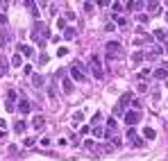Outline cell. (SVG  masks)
<instances>
[{"label": "cell", "instance_id": "ac0fdd59", "mask_svg": "<svg viewBox=\"0 0 168 161\" xmlns=\"http://www.w3.org/2000/svg\"><path fill=\"white\" fill-rule=\"evenodd\" d=\"M143 136H145L148 141H152V139H154L157 134H154V130H150V127H145V130H143Z\"/></svg>", "mask_w": 168, "mask_h": 161}, {"label": "cell", "instance_id": "603a6c76", "mask_svg": "<svg viewBox=\"0 0 168 161\" xmlns=\"http://www.w3.org/2000/svg\"><path fill=\"white\" fill-rule=\"evenodd\" d=\"M5 46H7V34L0 32V48H5Z\"/></svg>", "mask_w": 168, "mask_h": 161}, {"label": "cell", "instance_id": "1f68e13d", "mask_svg": "<svg viewBox=\"0 0 168 161\" xmlns=\"http://www.w3.org/2000/svg\"><path fill=\"white\" fill-rule=\"evenodd\" d=\"M84 9H87V11H93V2H84Z\"/></svg>", "mask_w": 168, "mask_h": 161}, {"label": "cell", "instance_id": "f546056e", "mask_svg": "<svg viewBox=\"0 0 168 161\" xmlns=\"http://www.w3.org/2000/svg\"><path fill=\"white\" fill-rule=\"evenodd\" d=\"M107 125H109V127H114V130H116V118H114V116H111V118L107 120Z\"/></svg>", "mask_w": 168, "mask_h": 161}, {"label": "cell", "instance_id": "9a60e30c", "mask_svg": "<svg viewBox=\"0 0 168 161\" xmlns=\"http://www.w3.org/2000/svg\"><path fill=\"white\" fill-rule=\"evenodd\" d=\"M143 59H145V55H143L141 50H136V52H134V55H132V61H134V64H141Z\"/></svg>", "mask_w": 168, "mask_h": 161}, {"label": "cell", "instance_id": "ffe728a7", "mask_svg": "<svg viewBox=\"0 0 168 161\" xmlns=\"http://www.w3.org/2000/svg\"><path fill=\"white\" fill-rule=\"evenodd\" d=\"M57 30H64V32H66V18H57Z\"/></svg>", "mask_w": 168, "mask_h": 161}, {"label": "cell", "instance_id": "5bb4252c", "mask_svg": "<svg viewBox=\"0 0 168 161\" xmlns=\"http://www.w3.org/2000/svg\"><path fill=\"white\" fill-rule=\"evenodd\" d=\"M32 84H34V88H43V77L41 75H32Z\"/></svg>", "mask_w": 168, "mask_h": 161}, {"label": "cell", "instance_id": "44dd1931", "mask_svg": "<svg viewBox=\"0 0 168 161\" xmlns=\"http://www.w3.org/2000/svg\"><path fill=\"white\" fill-rule=\"evenodd\" d=\"M93 134H96L98 139H100V136H105V130H102L100 125H96V127H93Z\"/></svg>", "mask_w": 168, "mask_h": 161}, {"label": "cell", "instance_id": "4fadbf2b", "mask_svg": "<svg viewBox=\"0 0 168 161\" xmlns=\"http://www.w3.org/2000/svg\"><path fill=\"white\" fill-rule=\"evenodd\" d=\"M154 39L157 41H163V43H168V34L163 30H154Z\"/></svg>", "mask_w": 168, "mask_h": 161}, {"label": "cell", "instance_id": "ba28073f", "mask_svg": "<svg viewBox=\"0 0 168 161\" xmlns=\"http://www.w3.org/2000/svg\"><path fill=\"white\" fill-rule=\"evenodd\" d=\"M132 100H134V98H132V93H123V95H121V100H118V107H123V109H125V107H127Z\"/></svg>", "mask_w": 168, "mask_h": 161}, {"label": "cell", "instance_id": "e0dca14e", "mask_svg": "<svg viewBox=\"0 0 168 161\" xmlns=\"http://www.w3.org/2000/svg\"><path fill=\"white\" fill-rule=\"evenodd\" d=\"M20 64H23V55H14V57H11V66H16V68H18Z\"/></svg>", "mask_w": 168, "mask_h": 161}, {"label": "cell", "instance_id": "d4e9b609", "mask_svg": "<svg viewBox=\"0 0 168 161\" xmlns=\"http://www.w3.org/2000/svg\"><path fill=\"white\" fill-rule=\"evenodd\" d=\"M148 18H150L148 14H139V16H136V21H139V23H148Z\"/></svg>", "mask_w": 168, "mask_h": 161}, {"label": "cell", "instance_id": "8fae6325", "mask_svg": "<svg viewBox=\"0 0 168 161\" xmlns=\"http://www.w3.org/2000/svg\"><path fill=\"white\" fill-rule=\"evenodd\" d=\"M152 75H154V79H166L168 77V68H157Z\"/></svg>", "mask_w": 168, "mask_h": 161}, {"label": "cell", "instance_id": "277c9868", "mask_svg": "<svg viewBox=\"0 0 168 161\" xmlns=\"http://www.w3.org/2000/svg\"><path fill=\"white\" fill-rule=\"evenodd\" d=\"M107 57H109V61H111L114 57H121V43L118 41H109L107 43Z\"/></svg>", "mask_w": 168, "mask_h": 161}, {"label": "cell", "instance_id": "6da1fadb", "mask_svg": "<svg viewBox=\"0 0 168 161\" xmlns=\"http://www.w3.org/2000/svg\"><path fill=\"white\" fill-rule=\"evenodd\" d=\"M89 70H91V75L96 79L105 77V70H102V64H100V57H98V55H91V57H89Z\"/></svg>", "mask_w": 168, "mask_h": 161}, {"label": "cell", "instance_id": "d6986e66", "mask_svg": "<svg viewBox=\"0 0 168 161\" xmlns=\"http://www.w3.org/2000/svg\"><path fill=\"white\" fill-rule=\"evenodd\" d=\"M7 73V59L5 57H0V77Z\"/></svg>", "mask_w": 168, "mask_h": 161}, {"label": "cell", "instance_id": "4dcf8cb0", "mask_svg": "<svg viewBox=\"0 0 168 161\" xmlns=\"http://www.w3.org/2000/svg\"><path fill=\"white\" fill-rule=\"evenodd\" d=\"M118 114H123V107H118V104H116V107H114V116H118Z\"/></svg>", "mask_w": 168, "mask_h": 161}, {"label": "cell", "instance_id": "7a4b0ae2", "mask_svg": "<svg viewBox=\"0 0 168 161\" xmlns=\"http://www.w3.org/2000/svg\"><path fill=\"white\" fill-rule=\"evenodd\" d=\"M71 75L73 79H77V82H87V73H84V64L82 61H75L71 66Z\"/></svg>", "mask_w": 168, "mask_h": 161}, {"label": "cell", "instance_id": "484cf974", "mask_svg": "<svg viewBox=\"0 0 168 161\" xmlns=\"http://www.w3.org/2000/svg\"><path fill=\"white\" fill-rule=\"evenodd\" d=\"M34 143H36V139H25V141H23V145H25V148H32Z\"/></svg>", "mask_w": 168, "mask_h": 161}, {"label": "cell", "instance_id": "2e32d148", "mask_svg": "<svg viewBox=\"0 0 168 161\" xmlns=\"http://www.w3.org/2000/svg\"><path fill=\"white\" fill-rule=\"evenodd\" d=\"M75 34H77L75 27H66V32H64V37H66L68 41H71V39H75Z\"/></svg>", "mask_w": 168, "mask_h": 161}, {"label": "cell", "instance_id": "7402d4cb", "mask_svg": "<svg viewBox=\"0 0 168 161\" xmlns=\"http://www.w3.org/2000/svg\"><path fill=\"white\" fill-rule=\"evenodd\" d=\"M80 120H84V114H82V111H77V114L73 116V123L77 125V123H80Z\"/></svg>", "mask_w": 168, "mask_h": 161}, {"label": "cell", "instance_id": "cb8c5ba5", "mask_svg": "<svg viewBox=\"0 0 168 161\" xmlns=\"http://www.w3.org/2000/svg\"><path fill=\"white\" fill-rule=\"evenodd\" d=\"M136 91H139V93H145V91H148V84H145V82H141V84L136 86Z\"/></svg>", "mask_w": 168, "mask_h": 161}, {"label": "cell", "instance_id": "7c38bea8", "mask_svg": "<svg viewBox=\"0 0 168 161\" xmlns=\"http://www.w3.org/2000/svg\"><path fill=\"white\" fill-rule=\"evenodd\" d=\"M25 130H27V123H25V120H18V123L14 125V132H16V134H23Z\"/></svg>", "mask_w": 168, "mask_h": 161}, {"label": "cell", "instance_id": "52a82bcc", "mask_svg": "<svg viewBox=\"0 0 168 161\" xmlns=\"http://www.w3.org/2000/svg\"><path fill=\"white\" fill-rule=\"evenodd\" d=\"M18 111H20L23 116L30 114V111H32V102H30V100H25V98H20V102H18Z\"/></svg>", "mask_w": 168, "mask_h": 161}, {"label": "cell", "instance_id": "83f0119b", "mask_svg": "<svg viewBox=\"0 0 168 161\" xmlns=\"http://www.w3.org/2000/svg\"><path fill=\"white\" fill-rule=\"evenodd\" d=\"M57 55H59V57H64V55H68V48H64V46H61L59 50H57Z\"/></svg>", "mask_w": 168, "mask_h": 161}, {"label": "cell", "instance_id": "f1b7e54d", "mask_svg": "<svg viewBox=\"0 0 168 161\" xmlns=\"http://www.w3.org/2000/svg\"><path fill=\"white\" fill-rule=\"evenodd\" d=\"M5 109H7V111H14V109H16V107H14V104H11V102H9V100H7V102H5Z\"/></svg>", "mask_w": 168, "mask_h": 161}, {"label": "cell", "instance_id": "d6a6232c", "mask_svg": "<svg viewBox=\"0 0 168 161\" xmlns=\"http://www.w3.org/2000/svg\"><path fill=\"white\" fill-rule=\"evenodd\" d=\"M166 50H168V43H166Z\"/></svg>", "mask_w": 168, "mask_h": 161}, {"label": "cell", "instance_id": "8992f818", "mask_svg": "<svg viewBox=\"0 0 168 161\" xmlns=\"http://www.w3.org/2000/svg\"><path fill=\"white\" fill-rule=\"evenodd\" d=\"M139 120H141V114H139V111H127V114H125V123H130V127H134Z\"/></svg>", "mask_w": 168, "mask_h": 161}, {"label": "cell", "instance_id": "5b68a950", "mask_svg": "<svg viewBox=\"0 0 168 161\" xmlns=\"http://www.w3.org/2000/svg\"><path fill=\"white\" fill-rule=\"evenodd\" d=\"M127 139L132 141V143H134V145H136V148H143V145H145V141H143L141 136H136V132H134L132 127H130V132H127Z\"/></svg>", "mask_w": 168, "mask_h": 161}, {"label": "cell", "instance_id": "3957f363", "mask_svg": "<svg viewBox=\"0 0 168 161\" xmlns=\"http://www.w3.org/2000/svg\"><path fill=\"white\" fill-rule=\"evenodd\" d=\"M57 77H61V88H64V93H66V95H71L73 91H75V86H73V79L68 77L64 70H59V73H57Z\"/></svg>", "mask_w": 168, "mask_h": 161}, {"label": "cell", "instance_id": "30bf717a", "mask_svg": "<svg viewBox=\"0 0 168 161\" xmlns=\"http://www.w3.org/2000/svg\"><path fill=\"white\" fill-rule=\"evenodd\" d=\"M32 125H34L36 130H43V127H46V118H43V116H34V120H32Z\"/></svg>", "mask_w": 168, "mask_h": 161}, {"label": "cell", "instance_id": "9c48e42d", "mask_svg": "<svg viewBox=\"0 0 168 161\" xmlns=\"http://www.w3.org/2000/svg\"><path fill=\"white\" fill-rule=\"evenodd\" d=\"M32 46H27V43H20L18 46V55H25V57H32Z\"/></svg>", "mask_w": 168, "mask_h": 161}, {"label": "cell", "instance_id": "4316f807", "mask_svg": "<svg viewBox=\"0 0 168 161\" xmlns=\"http://www.w3.org/2000/svg\"><path fill=\"white\" fill-rule=\"evenodd\" d=\"M148 9L150 11H159V2H148Z\"/></svg>", "mask_w": 168, "mask_h": 161}]
</instances>
